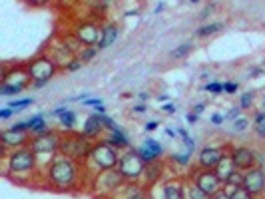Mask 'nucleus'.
<instances>
[{
	"label": "nucleus",
	"mask_w": 265,
	"mask_h": 199,
	"mask_svg": "<svg viewBox=\"0 0 265 199\" xmlns=\"http://www.w3.org/2000/svg\"><path fill=\"white\" fill-rule=\"evenodd\" d=\"M46 177L52 187L60 191H70L78 185L80 169L76 166V162L68 160L64 156H56L54 160H50V164L46 167Z\"/></svg>",
	"instance_id": "1"
},
{
	"label": "nucleus",
	"mask_w": 265,
	"mask_h": 199,
	"mask_svg": "<svg viewBox=\"0 0 265 199\" xmlns=\"http://www.w3.org/2000/svg\"><path fill=\"white\" fill-rule=\"evenodd\" d=\"M94 143L92 139H88L84 133H76V132H68L62 135V141H60V156H64L72 162H84L90 158V152H92Z\"/></svg>",
	"instance_id": "2"
},
{
	"label": "nucleus",
	"mask_w": 265,
	"mask_h": 199,
	"mask_svg": "<svg viewBox=\"0 0 265 199\" xmlns=\"http://www.w3.org/2000/svg\"><path fill=\"white\" fill-rule=\"evenodd\" d=\"M38 164V158L34 156L28 147H20V150H12L6 156L4 162V173L6 175H30Z\"/></svg>",
	"instance_id": "3"
},
{
	"label": "nucleus",
	"mask_w": 265,
	"mask_h": 199,
	"mask_svg": "<svg viewBox=\"0 0 265 199\" xmlns=\"http://www.w3.org/2000/svg\"><path fill=\"white\" fill-rule=\"evenodd\" d=\"M120 158H122L120 150L108 145V143L102 139V141H98V143H94V147H92L88 160L92 162V166H94V169H96V173H102V171L118 169Z\"/></svg>",
	"instance_id": "4"
},
{
	"label": "nucleus",
	"mask_w": 265,
	"mask_h": 199,
	"mask_svg": "<svg viewBox=\"0 0 265 199\" xmlns=\"http://www.w3.org/2000/svg\"><path fill=\"white\" fill-rule=\"evenodd\" d=\"M60 141H62V135L54 130L42 133V135H34L28 143V150L32 152L34 156L40 160V158H48V160H54L58 154H60Z\"/></svg>",
	"instance_id": "5"
},
{
	"label": "nucleus",
	"mask_w": 265,
	"mask_h": 199,
	"mask_svg": "<svg viewBox=\"0 0 265 199\" xmlns=\"http://www.w3.org/2000/svg\"><path fill=\"white\" fill-rule=\"evenodd\" d=\"M26 70H28V74L32 78V88L34 90H40L54 78L58 66L48 56H36L34 60H30L26 64Z\"/></svg>",
	"instance_id": "6"
},
{
	"label": "nucleus",
	"mask_w": 265,
	"mask_h": 199,
	"mask_svg": "<svg viewBox=\"0 0 265 199\" xmlns=\"http://www.w3.org/2000/svg\"><path fill=\"white\" fill-rule=\"evenodd\" d=\"M118 171H120V175L124 177V181L128 183H136L138 179H142L144 177V173H146V164L142 162V158L138 156V150H126L124 154H122V158H120V164H118Z\"/></svg>",
	"instance_id": "7"
},
{
	"label": "nucleus",
	"mask_w": 265,
	"mask_h": 199,
	"mask_svg": "<svg viewBox=\"0 0 265 199\" xmlns=\"http://www.w3.org/2000/svg\"><path fill=\"white\" fill-rule=\"evenodd\" d=\"M74 38L80 42L82 48H98L100 40H102V26L94 20H84L76 24Z\"/></svg>",
	"instance_id": "8"
},
{
	"label": "nucleus",
	"mask_w": 265,
	"mask_h": 199,
	"mask_svg": "<svg viewBox=\"0 0 265 199\" xmlns=\"http://www.w3.org/2000/svg\"><path fill=\"white\" fill-rule=\"evenodd\" d=\"M194 185L199 187L205 195H209V197H213V195H217L222 189H224V183L217 179V175L211 171V169H196L194 171Z\"/></svg>",
	"instance_id": "9"
},
{
	"label": "nucleus",
	"mask_w": 265,
	"mask_h": 199,
	"mask_svg": "<svg viewBox=\"0 0 265 199\" xmlns=\"http://www.w3.org/2000/svg\"><path fill=\"white\" fill-rule=\"evenodd\" d=\"M226 156H228L226 147H222V145H205V147L199 150L198 154V167L199 169H211L213 171Z\"/></svg>",
	"instance_id": "10"
},
{
	"label": "nucleus",
	"mask_w": 265,
	"mask_h": 199,
	"mask_svg": "<svg viewBox=\"0 0 265 199\" xmlns=\"http://www.w3.org/2000/svg\"><path fill=\"white\" fill-rule=\"evenodd\" d=\"M253 197H259L265 193V171L263 167H251L243 171V183H241Z\"/></svg>",
	"instance_id": "11"
},
{
	"label": "nucleus",
	"mask_w": 265,
	"mask_h": 199,
	"mask_svg": "<svg viewBox=\"0 0 265 199\" xmlns=\"http://www.w3.org/2000/svg\"><path fill=\"white\" fill-rule=\"evenodd\" d=\"M124 177L120 175L118 169H110V171H102L96 175V181H94V187L100 193H112L116 189H120L124 185Z\"/></svg>",
	"instance_id": "12"
},
{
	"label": "nucleus",
	"mask_w": 265,
	"mask_h": 199,
	"mask_svg": "<svg viewBox=\"0 0 265 199\" xmlns=\"http://www.w3.org/2000/svg\"><path fill=\"white\" fill-rule=\"evenodd\" d=\"M138 156L142 158V162H144L146 166H150V164L160 162V158L164 156V147H162V143H160L158 139L146 137V139L142 141V145L138 147Z\"/></svg>",
	"instance_id": "13"
},
{
	"label": "nucleus",
	"mask_w": 265,
	"mask_h": 199,
	"mask_svg": "<svg viewBox=\"0 0 265 199\" xmlns=\"http://www.w3.org/2000/svg\"><path fill=\"white\" fill-rule=\"evenodd\" d=\"M2 84H10V86L26 90L28 86H32V78L26 68H12V70L4 68L2 70Z\"/></svg>",
	"instance_id": "14"
},
{
	"label": "nucleus",
	"mask_w": 265,
	"mask_h": 199,
	"mask_svg": "<svg viewBox=\"0 0 265 199\" xmlns=\"http://www.w3.org/2000/svg\"><path fill=\"white\" fill-rule=\"evenodd\" d=\"M0 143L4 150H20V147H28L30 143V133L14 132L12 128H6L0 132Z\"/></svg>",
	"instance_id": "15"
},
{
	"label": "nucleus",
	"mask_w": 265,
	"mask_h": 199,
	"mask_svg": "<svg viewBox=\"0 0 265 199\" xmlns=\"http://www.w3.org/2000/svg\"><path fill=\"white\" fill-rule=\"evenodd\" d=\"M230 156L239 171H247V169L255 167V150H251L247 145H235L230 152Z\"/></svg>",
	"instance_id": "16"
},
{
	"label": "nucleus",
	"mask_w": 265,
	"mask_h": 199,
	"mask_svg": "<svg viewBox=\"0 0 265 199\" xmlns=\"http://www.w3.org/2000/svg\"><path fill=\"white\" fill-rule=\"evenodd\" d=\"M237 171H239V169H237V167H235V164H233L230 152H228V156H226V158H224V160L217 164V167L213 169V173L217 175V179H219L224 185H228V183H230V179H232Z\"/></svg>",
	"instance_id": "17"
},
{
	"label": "nucleus",
	"mask_w": 265,
	"mask_h": 199,
	"mask_svg": "<svg viewBox=\"0 0 265 199\" xmlns=\"http://www.w3.org/2000/svg\"><path fill=\"white\" fill-rule=\"evenodd\" d=\"M184 181L182 179H169L162 187V199H186V189H184Z\"/></svg>",
	"instance_id": "18"
},
{
	"label": "nucleus",
	"mask_w": 265,
	"mask_h": 199,
	"mask_svg": "<svg viewBox=\"0 0 265 199\" xmlns=\"http://www.w3.org/2000/svg\"><path fill=\"white\" fill-rule=\"evenodd\" d=\"M82 133L88 137V139H96L104 133V126L100 122V114H92L86 118L84 126H82Z\"/></svg>",
	"instance_id": "19"
},
{
	"label": "nucleus",
	"mask_w": 265,
	"mask_h": 199,
	"mask_svg": "<svg viewBox=\"0 0 265 199\" xmlns=\"http://www.w3.org/2000/svg\"><path fill=\"white\" fill-rule=\"evenodd\" d=\"M104 141H106L108 145L116 147V150H130V137H128V133L124 132L122 128L116 130V132H110L106 135Z\"/></svg>",
	"instance_id": "20"
},
{
	"label": "nucleus",
	"mask_w": 265,
	"mask_h": 199,
	"mask_svg": "<svg viewBox=\"0 0 265 199\" xmlns=\"http://www.w3.org/2000/svg\"><path fill=\"white\" fill-rule=\"evenodd\" d=\"M118 34H120V28H118L116 24L106 22V24L102 26V40H100V44H98V50L110 48V46L118 40Z\"/></svg>",
	"instance_id": "21"
},
{
	"label": "nucleus",
	"mask_w": 265,
	"mask_h": 199,
	"mask_svg": "<svg viewBox=\"0 0 265 199\" xmlns=\"http://www.w3.org/2000/svg\"><path fill=\"white\" fill-rule=\"evenodd\" d=\"M26 122H28V133H30L32 137L34 135H42V133L50 132L44 114H36V116H32V118H28Z\"/></svg>",
	"instance_id": "22"
},
{
	"label": "nucleus",
	"mask_w": 265,
	"mask_h": 199,
	"mask_svg": "<svg viewBox=\"0 0 265 199\" xmlns=\"http://www.w3.org/2000/svg\"><path fill=\"white\" fill-rule=\"evenodd\" d=\"M162 177V166L156 162V164H150L146 166V173H144V179H146V185H156Z\"/></svg>",
	"instance_id": "23"
},
{
	"label": "nucleus",
	"mask_w": 265,
	"mask_h": 199,
	"mask_svg": "<svg viewBox=\"0 0 265 199\" xmlns=\"http://www.w3.org/2000/svg\"><path fill=\"white\" fill-rule=\"evenodd\" d=\"M224 28V24L222 22H209V24H201L198 30H196V36L198 38H207V36H211V34H217L219 30Z\"/></svg>",
	"instance_id": "24"
},
{
	"label": "nucleus",
	"mask_w": 265,
	"mask_h": 199,
	"mask_svg": "<svg viewBox=\"0 0 265 199\" xmlns=\"http://www.w3.org/2000/svg\"><path fill=\"white\" fill-rule=\"evenodd\" d=\"M192 52H194V42H184V44H180L178 48H173L169 54H171V58H175V60H182V58L190 56Z\"/></svg>",
	"instance_id": "25"
},
{
	"label": "nucleus",
	"mask_w": 265,
	"mask_h": 199,
	"mask_svg": "<svg viewBox=\"0 0 265 199\" xmlns=\"http://www.w3.org/2000/svg\"><path fill=\"white\" fill-rule=\"evenodd\" d=\"M251 126H253V130H255V135L265 139V110L263 112H255Z\"/></svg>",
	"instance_id": "26"
},
{
	"label": "nucleus",
	"mask_w": 265,
	"mask_h": 199,
	"mask_svg": "<svg viewBox=\"0 0 265 199\" xmlns=\"http://www.w3.org/2000/svg\"><path fill=\"white\" fill-rule=\"evenodd\" d=\"M226 191L232 195V199H255L243 185H239V187H226Z\"/></svg>",
	"instance_id": "27"
},
{
	"label": "nucleus",
	"mask_w": 265,
	"mask_h": 199,
	"mask_svg": "<svg viewBox=\"0 0 265 199\" xmlns=\"http://www.w3.org/2000/svg\"><path fill=\"white\" fill-rule=\"evenodd\" d=\"M58 120H60V126H62L66 132H72V130H74V126H76V114H74V112H70V110H68L64 116H60Z\"/></svg>",
	"instance_id": "28"
},
{
	"label": "nucleus",
	"mask_w": 265,
	"mask_h": 199,
	"mask_svg": "<svg viewBox=\"0 0 265 199\" xmlns=\"http://www.w3.org/2000/svg\"><path fill=\"white\" fill-rule=\"evenodd\" d=\"M76 56L82 60V64H86V62H92V60L98 56V48H82V50H80Z\"/></svg>",
	"instance_id": "29"
},
{
	"label": "nucleus",
	"mask_w": 265,
	"mask_h": 199,
	"mask_svg": "<svg viewBox=\"0 0 265 199\" xmlns=\"http://www.w3.org/2000/svg\"><path fill=\"white\" fill-rule=\"evenodd\" d=\"M32 104H34V98L12 100V102H8V108H10V110H14V112H20V110H24L26 106H32Z\"/></svg>",
	"instance_id": "30"
},
{
	"label": "nucleus",
	"mask_w": 265,
	"mask_h": 199,
	"mask_svg": "<svg viewBox=\"0 0 265 199\" xmlns=\"http://www.w3.org/2000/svg\"><path fill=\"white\" fill-rule=\"evenodd\" d=\"M20 92H24V90H22V88H16V86H10V84H0V96H4V98L18 96Z\"/></svg>",
	"instance_id": "31"
},
{
	"label": "nucleus",
	"mask_w": 265,
	"mask_h": 199,
	"mask_svg": "<svg viewBox=\"0 0 265 199\" xmlns=\"http://www.w3.org/2000/svg\"><path fill=\"white\" fill-rule=\"evenodd\" d=\"M253 100H255V94L253 92H243L239 96V108L241 110H249L253 106Z\"/></svg>",
	"instance_id": "32"
},
{
	"label": "nucleus",
	"mask_w": 265,
	"mask_h": 199,
	"mask_svg": "<svg viewBox=\"0 0 265 199\" xmlns=\"http://www.w3.org/2000/svg\"><path fill=\"white\" fill-rule=\"evenodd\" d=\"M175 132H178V133H180V135H182V141L186 143V147H188V152H190V154H194V152H196V141H194V139L190 137V133L186 132L184 128H180V130H175Z\"/></svg>",
	"instance_id": "33"
},
{
	"label": "nucleus",
	"mask_w": 265,
	"mask_h": 199,
	"mask_svg": "<svg viewBox=\"0 0 265 199\" xmlns=\"http://www.w3.org/2000/svg\"><path fill=\"white\" fill-rule=\"evenodd\" d=\"M171 160H173L178 166L186 167V166H190V164H192V154H190V152H186V154H173V156H171Z\"/></svg>",
	"instance_id": "34"
},
{
	"label": "nucleus",
	"mask_w": 265,
	"mask_h": 199,
	"mask_svg": "<svg viewBox=\"0 0 265 199\" xmlns=\"http://www.w3.org/2000/svg\"><path fill=\"white\" fill-rule=\"evenodd\" d=\"M188 199H211L209 195H205L199 187H196L194 183H190L188 185Z\"/></svg>",
	"instance_id": "35"
},
{
	"label": "nucleus",
	"mask_w": 265,
	"mask_h": 199,
	"mask_svg": "<svg viewBox=\"0 0 265 199\" xmlns=\"http://www.w3.org/2000/svg\"><path fill=\"white\" fill-rule=\"evenodd\" d=\"M100 122H102V126H104V130L110 133V132H116V130H120V126L112 120V118H108V116H100Z\"/></svg>",
	"instance_id": "36"
},
{
	"label": "nucleus",
	"mask_w": 265,
	"mask_h": 199,
	"mask_svg": "<svg viewBox=\"0 0 265 199\" xmlns=\"http://www.w3.org/2000/svg\"><path fill=\"white\" fill-rule=\"evenodd\" d=\"M203 90L209 92V94H213V96H217V94L224 92V84H222V82H207V84L203 86Z\"/></svg>",
	"instance_id": "37"
},
{
	"label": "nucleus",
	"mask_w": 265,
	"mask_h": 199,
	"mask_svg": "<svg viewBox=\"0 0 265 199\" xmlns=\"http://www.w3.org/2000/svg\"><path fill=\"white\" fill-rule=\"evenodd\" d=\"M247 128H249V120H247V118H237V120L233 122V132L241 133L245 132Z\"/></svg>",
	"instance_id": "38"
},
{
	"label": "nucleus",
	"mask_w": 265,
	"mask_h": 199,
	"mask_svg": "<svg viewBox=\"0 0 265 199\" xmlns=\"http://www.w3.org/2000/svg\"><path fill=\"white\" fill-rule=\"evenodd\" d=\"M82 66H84V64H82V60L76 56V58H72V60H70V64H68L64 70H66V72H76V70H80Z\"/></svg>",
	"instance_id": "39"
},
{
	"label": "nucleus",
	"mask_w": 265,
	"mask_h": 199,
	"mask_svg": "<svg viewBox=\"0 0 265 199\" xmlns=\"http://www.w3.org/2000/svg\"><path fill=\"white\" fill-rule=\"evenodd\" d=\"M14 132H22V133H28V122L26 120H22V122H16L14 126H10Z\"/></svg>",
	"instance_id": "40"
},
{
	"label": "nucleus",
	"mask_w": 265,
	"mask_h": 199,
	"mask_svg": "<svg viewBox=\"0 0 265 199\" xmlns=\"http://www.w3.org/2000/svg\"><path fill=\"white\" fill-rule=\"evenodd\" d=\"M237 90H239V86L235 82H224V92L226 94H235Z\"/></svg>",
	"instance_id": "41"
},
{
	"label": "nucleus",
	"mask_w": 265,
	"mask_h": 199,
	"mask_svg": "<svg viewBox=\"0 0 265 199\" xmlns=\"http://www.w3.org/2000/svg\"><path fill=\"white\" fill-rule=\"evenodd\" d=\"M239 114H241V108H239V106H235V108H232V110L226 114V120H233V122H235V120L239 118Z\"/></svg>",
	"instance_id": "42"
},
{
	"label": "nucleus",
	"mask_w": 265,
	"mask_h": 199,
	"mask_svg": "<svg viewBox=\"0 0 265 199\" xmlns=\"http://www.w3.org/2000/svg\"><path fill=\"white\" fill-rule=\"evenodd\" d=\"M224 122H226V116H224V114H217V112L211 114V124H213V126H222Z\"/></svg>",
	"instance_id": "43"
},
{
	"label": "nucleus",
	"mask_w": 265,
	"mask_h": 199,
	"mask_svg": "<svg viewBox=\"0 0 265 199\" xmlns=\"http://www.w3.org/2000/svg\"><path fill=\"white\" fill-rule=\"evenodd\" d=\"M162 110H164L166 114H175V112H178L175 104H171V102H167V104H164V106H162Z\"/></svg>",
	"instance_id": "44"
},
{
	"label": "nucleus",
	"mask_w": 265,
	"mask_h": 199,
	"mask_svg": "<svg viewBox=\"0 0 265 199\" xmlns=\"http://www.w3.org/2000/svg\"><path fill=\"white\" fill-rule=\"evenodd\" d=\"M66 112H68L66 106H58V108H56V110H52L50 114H52V116H56V118H60V116H64Z\"/></svg>",
	"instance_id": "45"
},
{
	"label": "nucleus",
	"mask_w": 265,
	"mask_h": 199,
	"mask_svg": "<svg viewBox=\"0 0 265 199\" xmlns=\"http://www.w3.org/2000/svg\"><path fill=\"white\" fill-rule=\"evenodd\" d=\"M82 104H84V106H96V108H98V106H102V100L100 98H88V100H84Z\"/></svg>",
	"instance_id": "46"
},
{
	"label": "nucleus",
	"mask_w": 265,
	"mask_h": 199,
	"mask_svg": "<svg viewBox=\"0 0 265 199\" xmlns=\"http://www.w3.org/2000/svg\"><path fill=\"white\" fill-rule=\"evenodd\" d=\"M12 114H14V110H10V108H4V110H0V120H8Z\"/></svg>",
	"instance_id": "47"
},
{
	"label": "nucleus",
	"mask_w": 265,
	"mask_h": 199,
	"mask_svg": "<svg viewBox=\"0 0 265 199\" xmlns=\"http://www.w3.org/2000/svg\"><path fill=\"white\" fill-rule=\"evenodd\" d=\"M158 128H160V122H156V120H152V122L146 124V132H154V130H158Z\"/></svg>",
	"instance_id": "48"
},
{
	"label": "nucleus",
	"mask_w": 265,
	"mask_h": 199,
	"mask_svg": "<svg viewBox=\"0 0 265 199\" xmlns=\"http://www.w3.org/2000/svg\"><path fill=\"white\" fill-rule=\"evenodd\" d=\"M134 112H136V114H146V112H148V106H146V104H136V106H134Z\"/></svg>",
	"instance_id": "49"
},
{
	"label": "nucleus",
	"mask_w": 265,
	"mask_h": 199,
	"mask_svg": "<svg viewBox=\"0 0 265 199\" xmlns=\"http://www.w3.org/2000/svg\"><path fill=\"white\" fill-rule=\"evenodd\" d=\"M130 199H152L150 197V195H148V193H146V191H142V189H138V191H136V193H134L132 197Z\"/></svg>",
	"instance_id": "50"
},
{
	"label": "nucleus",
	"mask_w": 265,
	"mask_h": 199,
	"mask_svg": "<svg viewBox=\"0 0 265 199\" xmlns=\"http://www.w3.org/2000/svg\"><path fill=\"white\" fill-rule=\"evenodd\" d=\"M211 199H232V195H230V193L226 191V187H224V189H222V191H219L217 195H213Z\"/></svg>",
	"instance_id": "51"
},
{
	"label": "nucleus",
	"mask_w": 265,
	"mask_h": 199,
	"mask_svg": "<svg viewBox=\"0 0 265 199\" xmlns=\"http://www.w3.org/2000/svg\"><path fill=\"white\" fill-rule=\"evenodd\" d=\"M213 8H215V4H209V6H205V8H203V12H201V18H205V16H209Z\"/></svg>",
	"instance_id": "52"
},
{
	"label": "nucleus",
	"mask_w": 265,
	"mask_h": 199,
	"mask_svg": "<svg viewBox=\"0 0 265 199\" xmlns=\"http://www.w3.org/2000/svg\"><path fill=\"white\" fill-rule=\"evenodd\" d=\"M186 122H188V124H196V122H198V116H196L194 112H190V114L186 116Z\"/></svg>",
	"instance_id": "53"
},
{
	"label": "nucleus",
	"mask_w": 265,
	"mask_h": 199,
	"mask_svg": "<svg viewBox=\"0 0 265 199\" xmlns=\"http://www.w3.org/2000/svg\"><path fill=\"white\" fill-rule=\"evenodd\" d=\"M203 110H205V104H201V102H199V104H196V106H194V114H196V116H199V114H201Z\"/></svg>",
	"instance_id": "54"
},
{
	"label": "nucleus",
	"mask_w": 265,
	"mask_h": 199,
	"mask_svg": "<svg viewBox=\"0 0 265 199\" xmlns=\"http://www.w3.org/2000/svg\"><path fill=\"white\" fill-rule=\"evenodd\" d=\"M263 74V70L261 68H253L251 72H249V78H257V76H261Z\"/></svg>",
	"instance_id": "55"
},
{
	"label": "nucleus",
	"mask_w": 265,
	"mask_h": 199,
	"mask_svg": "<svg viewBox=\"0 0 265 199\" xmlns=\"http://www.w3.org/2000/svg\"><path fill=\"white\" fill-rule=\"evenodd\" d=\"M164 6H166L164 2H160V4H156V14H160V12L164 10Z\"/></svg>",
	"instance_id": "56"
},
{
	"label": "nucleus",
	"mask_w": 265,
	"mask_h": 199,
	"mask_svg": "<svg viewBox=\"0 0 265 199\" xmlns=\"http://www.w3.org/2000/svg\"><path fill=\"white\" fill-rule=\"evenodd\" d=\"M138 96H140V100H142V102H146V100L150 98V96H148V94H146V92H140V94H138Z\"/></svg>",
	"instance_id": "57"
},
{
	"label": "nucleus",
	"mask_w": 265,
	"mask_h": 199,
	"mask_svg": "<svg viewBox=\"0 0 265 199\" xmlns=\"http://www.w3.org/2000/svg\"><path fill=\"white\" fill-rule=\"evenodd\" d=\"M166 133H167V135H169V137H175V133H178V132H173L171 128H167V130H166Z\"/></svg>",
	"instance_id": "58"
},
{
	"label": "nucleus",
	"mask_w": 265,
	"mask_h": 199,
	"mask_svg": "<svg viewBox=\"0 0 265 199\" xmlns=\"http://www.w3.org/2000/svg\"><path fill=\"white\" fill-rule=\"evenodd\" d=\"M166 100H167L166 94H162V96H158V102H166Z\"/></svg>",
	"instance_id": "59"
},
{
	"label": "nucleus",
	"mask_w": 265,
	"mask_h": 199,
	"mask_svg": "<svg viewBox=\"0 0 265 199\" xmlns=\"http://www.w3.org/2000/svg\"><path fill=\"white\" fill-rule=\"evenodd\" d=\"M263 108H265V100H263Z\"/></svg>",
	"instance_id": "60"
},
{
	"label": "nucleus",
	"mask_w": 265,
	"mask_h": 199,
	"mask_svg": "<svg viewBox=\"0 0 265 199\" xmlns=\"http://www.w3.org/2000/svg\"><path fill=\"white\" fill-rule=\"evenodd\" d=\"M152 199H154V197H152Z\"/></svg>",
	"instance_id": "61"
}]
</instances>
